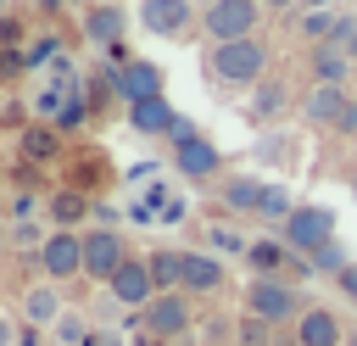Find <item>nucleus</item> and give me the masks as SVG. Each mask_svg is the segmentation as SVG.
Instances as JSON below:
<instances>
[{
    "mask_svg": "<svg viewBox=\"0 0 357 346\" xmlns=\"http://www.w3.org/2000/svg\"><path fill=\"white\" fill-rule=\"evenodd\" d=\"M123 179L128 184H156L162 179V162H134V167H123Z\"/></svg>",
    "mask_w": 357,
    "mask_h": 346,
    "instance_id": "nucleus-35",
    "label": "nucleus"
},
{
    "mask_svg": "<svg viewBox=\"0 0 357 346\" xmlns=\"http://www.w3.org/2000/svg\"><path fill=\"white\" fill-rule=\"evenodd\" d=\"M245 268H251V279H301L307 273V262L279 240V234H251V251H245Z\"/></svg>",
    "mask_w": 357,
    "mask_h": 346,
    "instance_id": "nucleus-11",
    "label": "nucleus"
},
{
    "mask_svg": "<svg viewBox=\"0 0 357 346\" xmlns=\"http://www.w3.org/2000/svg\"><path fill=\"white\" fill-rule=\"evenodd\" d=\"M335 22H340V11H301V17H296V28H301V39H307V50H312V45H329V33H335Z\"/></svg>",
    "mask_w": 357,
    "mask_h": 346,
    "instance_id": "nucleus-28",
    "label": "nucleus"
},
{
    "mask_svg": "<svg viewBox=\"0 0 357 346\" xmlns=\"http://www.w3.org/2000/svg\"><path fill=\"white\" fill-rule=\"evenodd\" d=\"M296 206H301V201H296L284 184H268V190H262V206H257V218H262V223L279 234V229L290 223V212H296Z\"/></svg>",
    "mask_w": 357,
    "mask_h": 346,
    "instance_id": "nucleus-23",
    "label": "nucleus"
},
{
    "mask_svg": "<svg viewBox=\"0 0 357 346\" xmlns=\"http://www.w3.org/2000/svg\"><path fill=\"white\" fill-rule=\"evenodd\" d=\"M22 39H28V33H22V22L6 11V17H0V50H6V56H22Z\"/></svg>",
    "mask_w": 357,
    "mask_h": 346,
    "instance_id": "nucleus-34",
    "label": "nucleus"
},
{
    "mask_svg": "<svg viewBox=\"0 0 357 346\" xmlns=\"http://www.w3.org/2000/svg\"><path fill=\"white\" fill-rule=\"evenodd\" d=\"M56 134H61V128H50V123H33V128L22 134V151H28V162H39V156L50 162V156H56V145H61Z\"/></svg>",
    "mask_w": 357,
    "mask_h": 346,
    "instance_id": "nucleus-29",
    "label": "nucleus"
},
{
    "mask_svg": "<svg viewBox=\"0 0 357 346\" xmlns=\"http://www.w3.org/2000/svg\"><path fill=\"white\" fill-rule=\"evenodd\" d=\"M301 262H307V273H318V279H340V273H346L357 257H351L340 240H329L324 251H312V257H301Z\"/></svg>",
    "mask_w": 357,
    "mask_h": 346,
    "instance_id": "nucleus-24",
    "label": "nucleus"
},
{
    "mask_svg": "<svg viewBox=\"0 0 357 346\" xmlns=\"http://www.w3.org/2000/svg\"><path fill=\"white\" fill-rule=\"evenodd\" d=\"M162 89H167V73H162V61H151V56H134L128 67H117V100H123V106L156 100Z\"/></svg>",
    "mask_w": 357,
    "mask_h": 346,
    "instance_id": "nucleus-12",
    "label": "nucleus"
},
{
    "mask_svg": "<svg viewBox=\"0 0 357 346\" xmlns=\"http://www.w3.org/2000/svg\"><path fill=\"white\" fill-rule=\"evenodd\" d=\"M335 134H346V140H357V100H351V106H346V117H340V123H335Z\"/></svg>",
    "mask_w": 357,
    "mask_h": 346,
    "instance_id": "nucleus-38",
    "label": "nucleus"
},
{
    "mask_svg": "<svg viewBox=\"0 0 357 346\" xmlns=\"http://www.w3.org/2000/svg\"><path fill=\"white\" fill-rule=\"evenodd\" d=\"M307 73H312V84H340V89H346V78H351V56L335 50V45H312V50H307Z\"/></svg>",
    "mask_w": 357,
    "mask_h": 346,
    "instance_id": "nucleus-22",
    "label": "nucleus"
},
{
    "mask_svg": "<svg viewBox=\"0 0 357 346\" xmlns=\"http://www.w3.org/2000/svg\"><path fill=\"white\" fill-rule=\"evenodd\" d=\"M262 11H301V0H262Z\"/></svg>",
    "mask_w": 357,
    "mask_h": 346,
    "instance_id": "nucleus-40",
    "label": "nucleus"
},
{
    "mask_svg": "<svg viewBox=\"0 0 357 346\" xmlns=\"http://www.w3.org/2000/svg\"><path fill=\"white\" fill-rule=\"evenodd\" d=\"M229 285V262L212 251H184V296H212Z\"/></svg>",
    "mask_w": 357,
    "mask_h": 346,
    "instance_id": "nucleus-20",
    "label": "nucleus"
},
{
    "mask_svg": "<svg viewBox=\"0 0 357 346\" xmlns=\"http://www.w3.org/2000/svg\"><path fill=\"white\" fill-rule=\"evenodd\" d=\"M45 218H50V229H73V234H84V223L95 218V195L61 184V190L45 195Z\"/></svg>",
    "mask_w": 357,
    "mask_h": 346,
    "instance_id": "nucleus-15",
    "label": "nucleus"
},
{
    "mask_svg": "<svg viewBox=\"0 0 357 346\" xmlns=\"http://www.w3.org/2000/svg\"><path fill=\"white\" fill-rule=\"evenodd\" d=\"M229 346H234V340H229Z\"/></svg>",
    "mask_w": 357,
    "mask_h": 346,
    "instance_id": "nucleus-45",
    "label": "nucleus"
},
{
    "mask_svg": "<svg viewBox=\"0 0 357 346\" xmlns=\"http://www.w3.org/2000/svg\"><path fill=\"white\" fill-rule=\"evenodd\" d=\"M33 268H39V279H50V285L78 279V273H84V234H73V229H50V240L33 251Z\"/></svg>",
    "mask_w": 357,
    "mask_h": 346,
    "instance_id": "nucleus-6",
    "label": "nucleus"
},
{
    "mask_svg": "<svg viewBox=\"0 0 357 346\" xmlns=\"http://www.w3.org/2000/svg\"><path fill=\"white\" fill-rule=\"evenodd\" d=\"M173 173L190 179V184H218V179H229V173H223V151H218L206 134L173 145Z\"/></svg>",
    "mask_w": 357,
    "mask_h": 346,
    "instance_id": "nucleus-10",
    "label": "nucleus"
},
{
    "mask_svg": "<svg viewBox=\"0 0 357 346\" xmlns=\"http://www.w3.org/2000/svg\"><path fill=\"white\" fill-rule=\"evenodd\" d=\"M61 313H67V301H61V290L50 285V279H33L28 290H22V324H33V329H56L61 324Z\"/></svg>",
    "mask_w": 357,
    "mask_h": 346,
    "instance_id": "nucleus-18",
    "label": "nucleus"
},
{
    "mask_svg": "<svg viewBox=\"0 0 357 346\" xmlns=\"http://www.w3.org/2000/svg\"><path fill=\"white\" fill-rule=\"evenodd\" d=\"M234 346H273V324L240 313V329H234Z\"/></svg>",
    "mask_w": 357,
    "mask_h": 346,
    "instance_id": "nucleus-31",
    "label": "nucleus"
},
{
    "mask_svg": "<svg viewBox=\"0 0 357 346\" xmlns=\"http://www.w3.org/2000/svg\"><path fill=\"white\" fill-rule=\"evenodd\" d=\"M134 324H139L151 340H178V335L195 324V307H190L184 290H167V296H156L145 313H134ZM134 324H128V329H134Z\"/></svg>",
    "mask_w": 357,
    "mask_h": 346,
    "instance_id": "nucleus-7",
    "label": "nucleus"
},
{
    "mask_svg": "<svg viewBox=\"0 0 357 346\" xmlns=\"http://www.w3.org/2000/svg\"><path fill=\"white\" fill-rule=\"evenodd\" d=\"M257 28H262V0H218L201 11V39H212V45L257 39Z\"/></svg>",
    "mask_w": 357,
    "mask_h": 346,
    "instance_id": "nucleus-3",
    "label": "nucleus"
},
{
    "mask_svg": "<svg viewBox=\"0 0 357 346\" xmlns=\"http://www.w3.org/2000/svg\"><path fill=\"white\" fill-rule=\"evenodd\" d=\"M139 28L178 45V39L201 33V11H195L190 0H139Z\"/></svg>",
    "mask_w": 357,
    "mask_h": 346,
    "instance_id": "nucleus-8",
    "label": "nucleus"
},
{
    "mask_svg": "<svg viewBox=\"0 0 357 346\" xmlns=\"http://www.w3.org/2000/svg\"><path fill=\"white\" fill-rule=\"evenodd\" d=\"M296 156V140L290 134H262L257 140V162H290Z\"/></svg>",
    "mask_w": 357,
    "mask_h": 346,
    "instance_id": "nucleus-32",
    "label": "nucleus"
},
{
    "mask_svg": "<svg viewBox=\"0 0 357 346\" xmlns=\"http://www.w3.org/2000/svg\"><path fill=\"white\" fill-rule=\"evenodd\" d=\"M145 268H151L156 296L184 290V251H178V246H156V251H145Z\"/></svg>",
    "mask_w": 357,
    "mask_h": 346,
    "instance_id": "nucleus-21",
    "label": "nucleus"
},
{
    "mask_svg": "<svg viewBox=\"0 0 357 346\" xmlns=\"http://www.w3.org/2000/svg\"><path fill=\"white\" fill-rule=\"evenodd\" d=\"M346 346H357V324H346Z\"/></svg>",
    "mask_w": 357,
    "mask_h": 346,
    "instance_id": "nucleus-43",
    "label": "nucleus"
},
{
    "mask_svg": "<svg viewBox=\"0 0 357 346\" xmlns=\"http://www.w3.org/2000/svg\"><path fill=\"white\" fill-rule=\"evenodd\" d=\"M284 100H290V89H284L279 78H268V84L251 89V117H257V123H273V117L284 112Z\"/></svg>",
    "mask_w": 357,
    "mask_h": 346,
    "instance_id": "nucleus-26",
    "label": "nucleus"
},
{
    "mask_svg": "<svg viewBox=\"0 0 357 346\" xmlns=\"http://www.w3.org/2000/svg\"><path fill=\"white\" fill-rule=\"evenodd\" d=\"M78 28H84L89 50H117L128 39V6L123 0H89L84 17H78Z\"/></svg>",
    "mask_w": 357,
    "mask_h": 346,
    "instance_id": "nucleus-9",
    "label": "nucleus"
},
{
    "mask_svg": "<svg viewBox=\"0 0 357 346\" xmlns=\"http://www.w3.org/2000/svg\"><path fill=\"white\" fill-rule=\"evenodd\" d=\"M50 335H56V346H89V340H95L89 307H67V313H61V324H56Z\"/></svg>",
    "mask_w": 357,
    "mask_h": 346,
    "instance_id": "nucleus-25",
    "label": "nucleus"
},
{
    "mask_svg": "<svg viewBox=\"0 0 357 346\" xmlns=\"http://www.w3.org/2000/svg\"><path fill=\"white\" fill-rule=\"evenodd\" d=\"M262 190H268L262 173H229V179H218V206H223L229 218H257Z\"/></svg>",
    "mask_w": 357,
    "mask_h": 346,
    "instance_id": "nucleus-14",
    "label": "nucleus"
},
{
    "mask_svg": "<svg viewBox=\"0 0 357 346\" xmlns=\"http://www.w3.org/2000/svg\"><path fill=\"white\" fill-rule=\"evenodd\" d=\"M206 246H212V257H240V262H245L251 234H245V229H234V223H212V229H206Z\"/></svg>",
    "mask_w": 357,
    "mask_h": 346,
    "instance_id": "nucleus-27",
    "label": "nucleus"
},
{
    "mask_svg": "<svg viewBox=\"0 0 357 346\" xmlns=\"http://www.w3.org/2000/svg\"><path fill=\"white\" fill-rule=\"evenodd\" d=\"M128 257H134V251H128L123 229H112V223H89V229H84V279L112 285V273H117Z\"/></svg>",
    "mask_w": 357,
    "mask_h": 346,
    "instance_id": "nucleus-5",
    "label": "nucleus"
},
{
    "mask_svg": "<svg viewBox=\"0 0 357 346\" xmlns=\"http://www.w3.org/2000/svg\"><path fill=\"white\" fill-rule=\"evenodd\" d=\"M17 346H45V329H33V324H22V335H17Z\"/></svg>",
    "mask_w": 357,
    "mask_h": 346,
    "instance_id": "nucleus-39",
    "label": "nucleus"
},
{
    "mask_svg": "<svg viewBox=\"0 0 357 346\" xmlns=\"http://www.w3.org/2000/svg\"><path fill=\"white\" fill-rule=\"evenodd\" d=\"M240 313H251V318L284 329V324H296V318L307 313V296H301L296 279H245V290H240Z\"/></svg>",
    "mask_w": 357,
    "mask_h": 346,
    "instance_id": "nucleus-2",
    "label": "nucleus"
},
{
    "mask_svg": "<svg viewBox=\"0 0 357 346\" xmlns=\"http://www.w3.org/2000/svg\"><path fill=\"white\" fill-rule=\"evenodd\" d=\"M268 61H273V45H268V39L212 45V50H206V78H212L218 95H223V89H257L262 73H268Z\"/></svg>",
    "mask_w": 357,
    "mask_h": 346,
    "instance_id": "nucleus-1",
    "label": "nucleus"
},
{
    "mask_svg": "<svg viewBox=\"0 0 357 346\" xmlns=\"http://www.w3.org/2000/svg\"><path fill=\"white\" fill-rule=\"evenodd\" d=\"M11 240H17V246H45L50 234H45L39 218H11Z\"/></svg>",
    "mask_w": 357,
    "mask_h": 346,
    "instance_id": "nucleus-33",
    "label": "nucleus"
},
{
    "mask_svg": "<svg viewBox=\"0 0 357 346\" xmlns=\"http://www.w3.org/2000/svg\"><path fill=\"white\" fill-rule=\"evenodd\" d=\"M346 106H351V89H340V84H312V89L301 95V123L335 134V123L346 117Z\"/></svg>",
    "mask_w": 357,
    "mask_h": 346,
    "instance_id": "nucleus-13",
    "label": "nucleus"
},
{
    "mask_svg": "<svg viewBox=\"0 0 357 346\" xmlns=\"http://www.w3.org/2000/svg\"><path fill=\"white\" fill-rule=\"evenodd\" d=\"M128 313H145L151 301H156V285H151V268H145V257H128L117 273H112V285H106Z\"/></svg>",
    "mask_w": 357,
    "mask_h": 346,
    "instance_id": "nucleus-16",
    "label": "nucleus"
},
{
    "mask_svg": "<svg viewBox=\"0 0 357 346\" xmlns=\"http://www.w3.org/2000/svg\"><path fill=\"white\" fill-rule=\"evenodd\" d=\"M290 335H296V346H346V324L329 307H318V301L290 324Z\"/></svg>",
    "mask_w": 357,
    "mask_h": 346,
    "instance_id": "nucleus-19",
    "label": "nucleus"
},
{
    "mask_svg": "<svg viewBox=\"0 0 357 346\" xmlns=\"http://www.w3.org/2000/svg\"><path fill=\"white\" fill-rule=\"evenodd\" d=\"M17 335H22V318L0 313V346H17Z\"/></svg>",
    "mask_w": 357,
    "mask_h": 346,
    "instance_id": "nucleus-36",
    "label": "nucleus"
},
{
    "mask_svg": "<svg viewBox=\"0 0 357 346\" xmlns=\"http://www.w3.org/2000/svg\"><path fill=\"white\" fill-rule=\"evenodd\" d=\"M346 190H351V201H357V162H351V173H346Z\"/></svg>",
    "mask_w": 357,
    "mask_h": 346,
    "instance_id": "nucleus-42",
    "label": "nucleus"
},
{
    "mask_svg": "<svg viewBox=\"0 0 357 346\" xmlns=\"http://www.w3.org/2000/svg\"><path fill=\"white\" fill-rule=\"evenodd\" d=\"M56 50H61V33L45 28V33H33V45L22 50V67H45V61H56Z\"/></svg>",
    "mask_w": 357,
    "mask_h": 346,
    "instance_id": "nucleus-30",
    "label": "nucleus"
},
{
    "mask_svg": "<svg viewBox=\"0 0 357 346\" xmlns=\"http://www.w3.org/2000/svg\"><path fill=\"white\" fill-rule=\"evenodd\" d=\"M178 117H184V112H173V100H167V95H156V100H139V106H128V128H134L139 140H173Z\"/></svg>",
    "mask_w": 357,
    "mask_h": 346,
    "instance_id": "nucleus-17",
    "label": "nucleus"
},
{
    "mask_svg": "<svg viewBox=\"0 0 357 346\" xmlns=\"http://www.w3.org/2000/svg\"><path fill=\"white\" fill-rule=\"evenodd\" d=\"M301 11H335V0H301Z\"/></svg>",
    "mask_w": 357,
    "mask_h": 346,
    "instance_id": "nucleus-41",
    "label": "nucleus"
},
{
    "mask_svg": "<svg viewBox=\"0 0 357 346\" xmlns=\"http://www.w3.org/2000/svg\"><path fill=\"white\" fill-rule=\"evenodd\" d=\"M190 6H195V11H206V6H218V0H190Z\"/></svg>",
    "mask_w": 357,
    "mask_h": 346,
    "instance_id": "nucleus-44",
    "label": "nucleus"
},
{
    "mask_svg": "<svg viewBox=\"0 0 357 346\" xmlns=\"http://www.w3.org/2000/svg\"><path fill=\"white\" fill-rule=\"evenodd\" d=\"M335 290H340V296H346V301L357 307V262H351V268H346V273L335 279Z\"/></svg>",
    "mask_w": 357,
    "mask_h": 346,
    "instance_id": "nucleus-37",
    "label": "nucleus"
},
{
    "mask_svg": "<svg viewBox=\"0 0 357 346\" xmlns=\"http://www.w3.org/2000/svg\"><path fill=\"white\" fill-rule=\"evenodd\" d=\"M279 240H284L296 257H312V251H324L329 240H340V234H335V212H329L324 201H301V206L290 212V223L279 229Z\"/></svg>",
    "mask_w": 357,
    "mask_h": 346,
    "instance_id": "nucleus-4",
    "label": "nucleus"
}]
</instances>
